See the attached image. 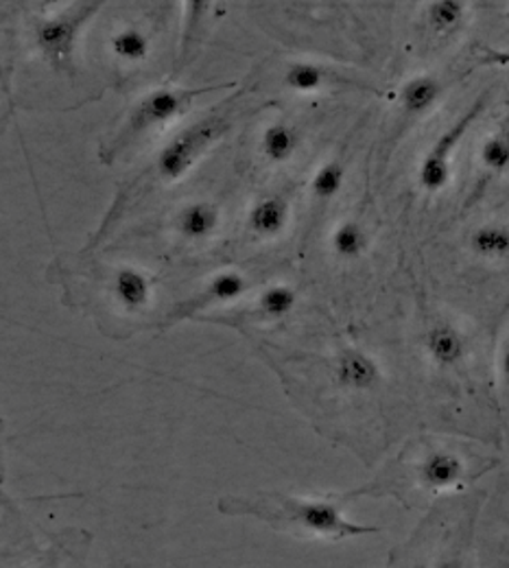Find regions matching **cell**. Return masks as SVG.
I'll return each instance as SVG.
<instances>
[{"mask_svg":"<svg viewBox=\"0 0 509 568\" xmlns=\"http://www.w3.org/2000/svg\"><path fill=\"white\" fill-rule=\"evenodd\" d=\"M299 144V134L297 130L289 123H272L263 130L261 136V153L265 155V160H269L272 164H285L289 162Z\"/></svg>","mask_w":509,"mask_h":568,"instance_id":"obj_18","label":"cell"},{"mask_svg":"<svg viewBox=\"0 0 509 568\" xmlns=\"http://www.w3.org/2000/svg\"><path fill=\"white\" fill-rule=\"evenodd\" d=\"M221 211L213 202H191L175 216V230L184 241L204 243L218 230Z\"/></svg>","mask_w":509,"mask_h":568,"instance_id":"obj_11","label":"cell"},{"mask_svg":"<svg viewBox=\"0 0 509 568\" xmlns=\"http://www.w3.org/2000/svg\"><path fill=\"white\" fill-rule=\"evenodd\" d=\"M348 498L350 495L302 498L283 493H263L254 498H218V511L227 516H254L293 536L319 538L328 542L378 534L380 527L355 523L344 514Z\"/></svg>","mask_w":509,"mask_h":568,"instance_id":"obj_1","label":"cell"},{"mask_svg":"<svg viewBox=\"0 0 509 568\" xmlns=\"http://www.w3.org/2000/svg\"><path fill=\"white\" fill-rule=\"evenodd\" d=\"M468 250L472 256L486 263H503L509 258V225L501 221H488L472 230L468 236Z\"/></svg>","mask_w":509,"mask_h":568,"instance_id":"obj_13","label":"cell"},{"mask_svg":"<svg viewBox=\"0 0 509 568\" xmlns=\"http://www.w3.org/2000/svg\"><path fill=\"white\" fill-rule=\"evenodd\" d=\"M292 216V206L283 195H265L261 197L247 214V230L261 241L278 239Z\"/></svg>","mask_w":509,"mask_h":568,"instance_id":"obj_9","label":"cell"},{"mask_svg":"<svg viewBox=\"0 0 509 568\" xmlns=\"http://www.w3.org/2000/svg\"><path fill=\"white\" fill-rule=\"evenodd\" d=\"M479 160H481V166H483L488 173H495V175H503V173H508L509 116L506 119V123L501 125V130H499V132H495L488 141L481 144Z\"/></svg>","mask_w":509,"mask_h":568,"instance_id":"obj_22","label":"cell"},{"mask_svg":"<svg viewBox=\"0 0 509 568\" xmlns=\"http://www.w3.org/2000/svg\"><path fill=\"white\" fill-rule=\"evenodd\" d=\"M333 81L342 83L344 77H339L337 72H333L326 67H319L315 62H292L283 74L285 88H289L297 94L317 92V90H322L324 85H328Z\"/></svg>","mask_w":509,"mask_h":568,"instance_id":"obj_17","label":"cell"},{"mask_svg":"<svg viewBox=\"0 0 509 568\" xmlns=\"http://www.w3.org/2000/svg\"><path fill=\"white\" fill-rule=\"evenodd\" d=\"M230 125H232V121L227 114H215V116H208V119L195 123L193 128L184 130L175 139H171L160 149V153L155 158L157 178L169 184L182 180L195 166V162L218 139H223L227 134Z\"/></svg>","mask_w":509,"mask_h":568,"instance_id":"obj_4","label":"cell"},{"mask_svg":"<svg viewBox=\"0 0 509 568\" xmlns=\"http://www.w3.org/2000/svg\"><path fill=\"white\" fill-rule=\"evenodd\" d=\"M346 186V166L339 160L324 162L313 180H311V193L317 202H333Z\"/></svg>","mask_w":509,"mask_h":568,"instance_id":"obj_21","label":"cell"},{"mask_svg":"<svg viewBox=\"0 0 509 568\" xmlns=\"http://www.w3.org/2000/svg\"><path fill=\"white\" fill-rule=\"evenodd\" d=\"M486 108V94L479 97L446 132L437 136V141L425 153L420 166H418V186L427 195H437L446 191V186L452 180V155L457 146L466 139L470 128L477 123Z\"/></svg>","mask_w":509,"mask_h":568,"instance_id":"obj_5","label":"cell"},{"mask_svg":"<svg viewBox=\"0 0 509 568\" xmlns=\"http://www.w3.org/2000/svg\"><path fill=\"white\" fill-rule=\"evenodd\" d=\"M333 376L344 392H353V394L374 392L385 381L380 363L355 346H346L339 355L335 356Z\"/></svg>","mask_w":509,"mask_h":568,"instance_id":"obj_6","label":"cell"},{"mask_svg":"<svg viewBox=\"0 0 509 568\" xmlns=\"http://www.w3.org/2000/svg\"><path fill=\"white\" fill-rule=\"evenodd\" d=\"M108 47H110V53L128 67H139L151 55V38L136 24L121 27L119 31H114L110 36Z\"/></svg>","mask_w":509,"mask_h":568,"instance_id":"obj_15","label":"cell"},{"mask_svg":"<svg viewBox=\"0 0 509 568\" xmlns=\"http://www.w3.org/2000/svg\"><path fill=\"white\" fill-rule=\"evenodd\" d=\"M369 250V234L357 219H344L330 234V252L339 261H359Z\"/></svg>","mask_w":509,"mask_h":568,"instance_id":"obj_16","label":"cell"},{"mask_svg":"<svg viewBox=\"0 0 509 568\" xmlns=\"http://www.w3.org/2000/svg\"><path fill=\"white\" fill-rule=\"evenodd\" d=\"M42 568H47V567H42Z\"/></svg>","mask_w":509,"mask_h":568,"instance_id":"obj_26","label":"cell"},{"mask_svg":"<svg viewBox=\"0 0 509 568\" xmlns=\"http://www.w3.org/2000/svg\"><path fill=\"white\" fill-rule=\"evenodd\" d=\"M423 348L437 369H457L468 358L466 335L446 320H437L427 328L423 337Z\"/></svg>","mask_w":509,"mask_h":568,"instance_id":"obj_8","label":"cell"},{"mask_svg":"<svg viewBox=\"0 0 509 568\" xmlns=\"http://www.w3.org/2000/svg\"><path fill=\"white\" fill-rule=\"evenodd\" d=\"M499 372H501V378L506 383V387L509 389V333L503 342V348H501V356H499Z\"/></svg>","mask_w":509,"mask_h":568,"instance_id":"obj_24","label":"cell"},{"mask_svg":"<svg viewBox=\"0 0 509 568\" xmlns=\"http://www.w3.org/2000/svg\"><path fill=\"white\" fill-rule=\"evenodd\" d=\"M295 306H297V291L293 288L292 284L285 283H276L263 288V293L256 302V311L265 320H283V317L292 315Z\"/></svg>","mask_w":509,"mask_h":568,"instance_id":"obj_20","label":"cell"},{"mask_svg":"<svg viewBox=\"0 0 509 568\" xmlns=\"http://www.w3.org/2000/svg\"><path fill=\"white\" fill-rule=\"evenodd\" d=\"M441 81L434 74H416L403 83L398 92V103L407 116H425L441 99Z\"/></svg>","mask_w":509,"mask_h":568,"instance_id":"obj_12","label":"cell"},{"mask_svg":"<svg viewBox=\"0 0 509 568\" xmlns=\"http://www.w3.org/2000/svg\"><path fill=\"white\" fill-rule=\"evenodd\" d=\"M464 481H466V462L448 448L429 450L416 464V484L429 493L452 490Z\"/></svg>","mask_w":509,"mask_h":568,"instance_id":"obj_7","label":"cell"},{"mask_svg":"<svg viewBox=\"0 0 509 568\" xmlns=\"http://www.w3.org/2000/svg\"><path fill=\"white\" fill-rule=\"evenodd\" d=\"M112 295L128 313H143L153 300V281L143 270L123 265L112 276Z\"/></svg>","mask_w":509,"mask_h":568,"instance_id":"obj_10","label":"cell"},{"mask_svg":"<svg viewBox=\"0 0 509 568\" xmlns=\"http://www.w3.org/2000/svg\"><path fill=\"white\" fill-rule=\"evenodd\" d=\"M103 2H77L69 9L33 22V47L53 71L73 74L74 51L85 24L101 11Z\"/></svg>","mask_w":509,"mask_h":568,"instance_id":"obj_3","label":"cell"},{"mask_svg":"<svg viewBox=\"0 0 509 568\" xmlns=\"http://www.w3.org/2000/svg\"><path fill=\"white\" fill-rule=\"evenodd\" d=\"M468 18V4L461 0H436L427 7V24L436 36L457 33Z\"/></svg>","mask_w":509,"mask_h":568,"instance_id":"obj_19","label":"cell"},{"mask_svg":"<svg viewBox=\"0 0 509 568\" xmlns=\"http://www.w3.org/2000/svg\"><path fill=\"white\" fill-rule=\"evenodd\" d=\"M434 568H468L466 567V562L459 558V556H441L439 560L436 562V567Z\"/></svg>","mask_w":509,"mask_h":568,"instance_id":"obj_25","label":"cell"},{"mask_svg":"<svg viewBox=\"0 0 509 568\" xmlns=\"http://www.w3.org/2000/svg\"><path fill=\"white\" fill-rule=\"evenodd\" d=\"M479 64H483V67L509 69V51L490 49V47H481V60H479Z\"/></svg>","mask_w":509,"mask_h":568,"instance_id":"obj_23","label":"cell"},{"mask_svg":"<svg viewBox=\"0 0 509 568\" xmlns=\"http://www.w3.org/2000/svg\"><path fill=\"white\" fill-rule=\"evenodd\" d=\"M247 288H250V283L241 272L223 270L208 281L200 295H195L191 300V306L206 308L211 304H230V302L241 300L247 293Z\"/></svg>","mask_w":509,"mask_h":568,"instance_id":"obj_14","label":"cell"},{"mask_svg":"<svg viewBox=\"0 0 509 568\" xmlns=\"http://www.w3.org/2000/svg\"><path fill=\"white\" fill-rule=\"evenodd\" d=\"M223 85H208V88H197V90H189V88H157L145 94L128 114V121L123 123L121 132L114 136V141L108 142L101 149V158L103 162H112L114 155H119L123 149H128L136 139H141L149 130L162 128L166 123H171L173 119H177L200 94L213 92Z\"/></svg>","mask_w":509,"mask_h":568,"instance_id":"obj_2","label":"cell"}]
</instances>
